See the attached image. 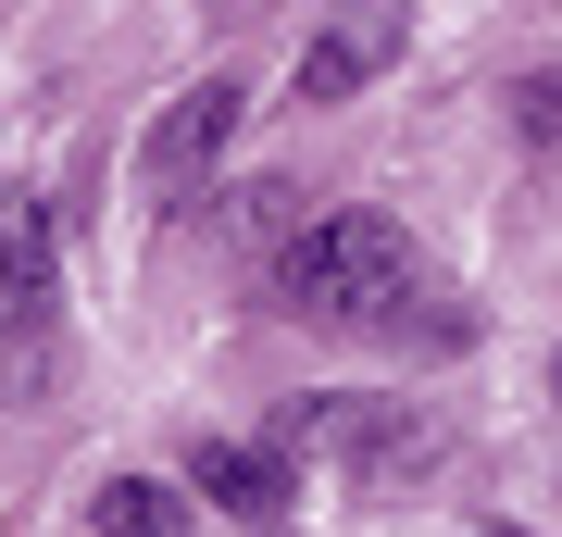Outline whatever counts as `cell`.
<instances>
[{"label": "cell", "mask_w": 562, "mask_h": 537, "mask_svg": "<svg viewBox=\"0 0 562 537\" xmlns=\"http://www.w3.org/2000/svg\"><path fill=\"white\" fill-rule=\"evenodd\" d=\"M276 313H301V325H362V338H401L413 325V300H425V250L401 238L387 213H313V225H288V250H276Z\"/></svg>", "instance_id": "cell-1"}, {"label": "cell", "mask_w": 562, "mask_h": 537, "mask_svg": "<svg viewBox=\"0 0 562 537\" xmlns=\"http://www.w3.org/2000/svg\"><path fill=\"white\" fill-rule=\"evenodd\" d=\"M276 450L288 462H301V450H338L350 476H413L438 438H425V413H401V400H301V413L276 425Z\"/></svg>", "instance_id": "cell-2"}, {"label": "cell", "mask_w": 562, "mask_h": 537, "mask_svg": "<svg viewBox=\"0 0 562 537\" xmlns=\"http://www.w3.org/2000/svg\"><path fill=\"white\" fill-rule=\"evenodd\" d=\"M238 113H250V88L238 76H201L188 100H162V125L138 138V176L150 188H201L213 163H225V138H238Z\"/></svg>", "instance_id": "cell-3"}, {"label": "cell", "mask_w": 562, "mask_h": 537, "mask_svg": "<svg viewBox=\"0 0 562 537\" xmlns=\"http://www.w3.org/2000/svg\"><path fill=\"white\" fill-rule=\"evenodd\" d=\"M188 488H201L213 513L262 525V513H288V500H301V462H288V450H250V438H201V450H188Z\"/></svg>", "instance_id": "cell-4"}, {"label": "cell", "mask_w": 562, "mask_h": 537, "mask_svg": "<svg viewBox=\"0 0 562 537\" xmlns=\"http://www.w3.org/2000/svg\"><path fill=\"white\" fill-rule=\"evenodd\" d=\"M63 300V262H50V213L38 200H0V338H38Z\"/></svg>", "instance_id": "cell-5"}, {"label": "cell", "mask_w": 562, "mask_h": 537, "mask_svg": "<svg viewBox=\"0 0 562 537\" xmlns=\"http://www.w3.org/2000/svg\"><path fill=\"white\" fill-rule=\"evenodd\" d=\"M88 537H188V500L162 476H101L88 488Z\"/></svg>", "instance_id": "cell-6"}, {"label": "cell", "mask_w": 562, "mask_h": 537, "mask_svg": "<svg viewBox=\"0 0 562 537\" xmlns=\"http://www.w3.org/2000/svg\"><path fill=\"white\" fill-rule=\"evenodd\" d=\"M387 38H401V25H338V38H313V51H301V100H350V88L387 63Z\"/></svg>", "instance_id": "cell-7"}, {"label": "cell", "mask_w": 562, "mask_h": 537, "mask_svg": "<svg viewBox=\"0 0 562 537\" xmlns=\"http://www.w3.org/2000/svg\"><path fill=\"white\" fill-rule=\"evenodd\" d=\"M513 125H525V138H562V76H525L513 88Z\"/></svg>", "instance_id": "cell-8"}, {"label": "cell", "mask_w": 562, "mask_h": 537, "mask_svg": "<svg viewBox=\"0 0 562 537\" xmlns=\"http://www.w3.org/2000/svg\"><path fill=\"white\" fill-rule=\"evenodd\" d=\"M475 537H525V525H475Z\"/></svg>", "instance_id": "cell-9"}, {"label": "cell", "mask_w": 562, "mask_h": 537, "mask_svg": "<svg viewBox=\"0 0 562 537\" xmlns=\"http://www.w3.org/2000/svg\"><path fill=\"white\" fill-rule=\"evenodd\" d=\"M550 400H562V362H550Z\"/></svg>", "instance_id": "cell-10"}]
</instances>
